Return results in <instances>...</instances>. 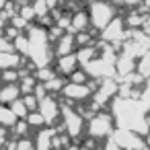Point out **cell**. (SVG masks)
I'll list each match as a JSON object with an SVG mask.
<instances>
[{
	"label": "cell",
	"instance_id": "cell-1",
	"mask_svg": "<svg viewBox=\"0 0 150 150\" xmlns=\"http://www.w3.org/2000/svg\"><path fill=\"white\" fill-rule=\"evenodd\" d=\"M111 125H113V121H111L109 115H97V117H93V121H91L88 134H91L93 138H105V136L111 134Z\"/></svg>",
	"mask_w": 150,
	"mask_h": 150
},
{
	"label": "cell",
	"instance_id": "cell-2",
	"mask_svg": "<svg viewBox=\"0 0 150 150\" xmlns=\"http://www.w3.org/2000/svg\"><path fill=\"white\" fill-rule=\"evenodd\" d=\"M113 140L119 144V148H129V150H136V148H140V146H142L140 138H138L134 132H127V129L117 132V134L113 136Z\"/></svg>",
	"mask_w": 150,
	"mask_h": 150
},
{
	"label": "cell",
	"instance_id": "cell-3",
	"mask_svg": "<svg viewBox=\"0 0 150 150\" xmlns=\"http://www.w3.org/2000/svg\"><path fill=\"white\" fill-rule=\"evenodd\" d=\"M39 113L43 115L45 123H54L56 117H58V105H56V101L52 97H43L39 101Z\"/></svg>",
	"mask_w": 150,
	"mask_h": 150
},
{
	"label": "cell",
	"instance_id": "cell-4",
	"mask_svg": "<svg viewBox=\"0 0 150 150\" xmlns=\"http://www.w3.org/2000/svg\"><path fill=\"white\" fill-rule=\"evenodd\" d=\"M93 13H99V17L93 19V23H95L97 27H105V25L111 21V17H113L111 6H107L105 2H97V4L93 6Z\"/></svg>",
	"mask_w": 150,
	"mask_h": 150
},
{
	"label": "cell",
	"instance_id": "cell-5",
	"mask_svg": "<svg viewBox=\"0 0 150 150\" xmlns=\"http://www.w3.org/2000/svg\"><path fill=\"white\" fill-rule=\"evenodd\" d=\"M64 119H66V132H68L72 138H76V136L80 134V129H82V119H80V115H76V113H72L70 109H66V111H64Z\"/></svg>",
	"mask_w": 150,
	"mask_h": 150
},
{
	"label": "cell",
	"instance_id": "cell-6",
	"mask_svg": "<svg viewBox=\"0 0 150 150\" xmlns=\"http://www.w3.org/2000/svg\"><path fill=\"white\" fill-rule=\"evenodd\" d=\"M62 93H64L68 99H74V101H82V99H86V97L91 95V91H88L84 84H76V82L68 84Z\"/></svg>",
	"mask_w": 150,
	"mask_h": 150
},
{
	"label": "cell",
	"instance_id": "cell-7",
	"mask_svg": "<svg viewBox=\"0 0 150 150\" xmlns=\"http://www.w3.org/2000/svg\"><path fill=\"white\" fill-rule=\"evenodd\" d=\"M54 134H56L54 129H43V132L37 136V146H35V150H52V142L56 140Z\"/></svg>",
	"mask_w": 150,
	"mask_h": 150
},
{
	"label": "cell",
	"instance_id": "cell-8",
	"mask_svg": "<svg viewBox=\"0 0 150 150\" xmlns=\"http://www.w3.org/2000/svg\"><path fill=\"white\" fill-rule=\"evenodd\" d=\"M17 115L11 107H4V105H0V125H15L17 123Z\"/></svg>",
	"mask_w": 150,
	"mask_h": 150
},
{
	"label": "cell",
	"instance_id": "cell-9",
	"mask_svg": "<svg viewBox=\"0 0 150 150\" xmlns=\"http://www.w3.org/2000/svg\"><path fill=\"white\" fill-rule=\"evenodd\" d=\"M17 95H19V88H17L15 84H8L6 88L0 91V101H4V103H15Z\"/></svg>",
	"mask_w": 150,
	"mask_h": 150
},
{
	"label": "cell",
	"instance_id": "cell-10",
	"mask_svg": "<svg viewBox=\"0 0 150 150\" xmlns=\"http://www.w3.org/2000/svg\"><path fill=\"white\" fill-rule=\"evenodd\" d=\"M11 109L15 111L17 117H25V115H27V105H25L23 101H15V103L11 105Z\"/></svg>",
	"mask_w": 150,
	"mask_h": 150
},
{
	"label": "cell",
	"instance_id": "cell-11",
	"mask_svg": "<svg viewBox=\"0 0 150 150\" xmlns=\"http://www.w3.org/2000/svg\"><path fill=\"white\" fill-rule=\"evenodd\" d=\"M0 60H2V62H0V66H2V68H11V66H15V64H17V56H15V54L4 56L2 52H0Z\"/></svg>",
	"mask_w": 150,
	"mask_h": 150
},
{
	"label": "cell",
	"instance_id": "cell-12",
	"mask_svg": "<svg viewBox=\"0 0 150 150\" xmlns=\"http://www.w3.org/2000/svg\"><path fill=\"white\" fill-rule=\"evenodd\" d=\"M74 66H76V64H74V58H66V60L62 58V64H60L62 72H66V74H68V72H72V68H74Z\"/></svg>",
	"mask_w": 150,
	"mask_h": 150
},
{
	"label": "cell",
	"instance_id": "cell-13",
	"mask_svg": "<svg viewBox=\"0 0 150 150\" xmlns=\"http://www.w3.org/2000/svg\"><path fill=\"white\" fill-rule=\"evenodd\" d=\"M27 123H29V125H41V123H45V119H43L41 113H33V115H29Z\"/></svg>",
	"mask_w": 150,
	"mask_h": 150
},
{
	"label": "cell",
	"instance_id": "cell-14",
	"mask_svg": "<svg viewBox=\"0 0 150 150\" xmlns=\"http://www.w3.org/2000/svg\"><path fill=\"white\" fill-rule=\"evenodd\" d=\"M17 150H35V146L31 144V140L23 138L21 142H17Z\"/></svg>",
	"mask_w": 150,
	"mask_h": 150
},
{
	"label": "cell",
	"instance_id": "cell-15",
	"mask_svg": "<svg viewBox=\"0 0 150 150\" xmlns=\"http://www.w3.org/2000/svg\"><path fill=\"white\" fill-rule=\"evenodd\" d=\"M4 142H6V132H4V127H0V148L4 146Z\"/></svg>",
	"mask_w": 150,
	"mask_h": 150
},
{
	"label": "cell",
	"instance_id": "cell-16",
	"mask_svg": "<svg viewBox=\"0 0 150 150\" xmlns=\"http://www.w3.org/2000/svg\"><path fill=\"white\" fill-rule=\"evenodd\" d=\"M4 2H6V0H0V8H2V6H4Z\"/></svg>",
	"mask_w": 150,
	"mask_h": 150
},
{
	"label": "cell",
	"instance_id": "cell-17",
	"mask_svg": "<svg viewBox=\"0 0 150 150\" xmlns=\"http://www.w3.org/2000/svg\"><path fill=\"white\" fill-rule=\"evenodd\" d=\"M127 2H129V4H136V2H138V0H127Z\"/></svg>",
	"mask_w": 150,
	"mask_h": 150
},
{
	"label": "cell",
	"instance_id": "cell-18",
	"mask_svg": "<svg viewBox=\"0 0 150 150\" xmlns=\"http://www.w3.org/2000/svg\"><path fill=\"white\" fill-rule=\"evenodd\" d=\"M0 150H4V148H0Z\"/></svg>",
	"mask_w": 150,
	"mask_h": 150
},
{
	"label": "cell",
	"instance_id": "cell-19",
	"mask_svg": "<svg viewBox=\"0 0 150 150\" xmlns=\"http://www.w3.org/2000/svg\"><path fill=\"white\" fill-rule=\"evenodd\" d=\"M148 142H150V138H148Z\"/></svg>",
	"mask_w": 150,
	"mask_h": 150
}]
</instances>
